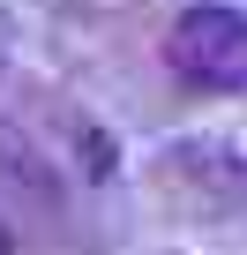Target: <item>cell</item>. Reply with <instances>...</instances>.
I'll use <instances>...</instances> for the list:
<instances>
[{"mask_svg":"<svg viewBox=\"0 0 247 255\" xmlns=\"http://www.w3.org/2000/svg\"><path fill=\"white\" fill-rule=\"evenodd\" d=\"M150 188L187 225H225L247 210V143L232 135H172L150 158Z\"/></svg>","mask_w":247,"mask_h":255,"instance_id":"cell-1","label":"cell"},{"mask_svg":"<svg viewBox=\"0 0 247 255\" xmlns=\"http://www.w3.org/2000/svg\"><path fill=\"white\" fill-rule=\"evenodd\" d=\"M165 68L172 83L202 90V98H232L247 90V8H232V0H195V8H180L165 23Z\"/></svg>","mask_w":247,"mask_h":255,"instance_id":"cell-2","label":"cell"},{"mask_svg":"<svg viewBox=\"0 0 247 255\" xmlns=\"http://www.w3.org/2000/svg\"><path fill=\"white\" fill-rule=\"evenodd\" d=\"M0 255H15V225L8 218H0Z\"/></svg>","mask_w":247,"mask_h":255,"instance_id":"cell-3","label":"cell"}]
</instances>
